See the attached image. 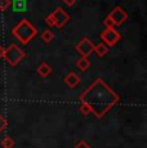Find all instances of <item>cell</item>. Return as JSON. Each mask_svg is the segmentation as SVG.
<instances>
[{
	"mask_svg": "<svg viewBox=\"0 0 147 148\" xmlns=\"http://www.w3.org/2000/svg\"><path fill=\"white\" fill-rule=\"evenodd\" d=\"M81 112H92L95 117H103L115 104L120 102V98L107 84H104L102 79H98L80 95Z\"/></svg>",
	"mask_w": 147,
	"mask_h": 148,
	"instance_id": "cell-1",
	"label": "cell"
},
{
	"mask_svg": "<svg viewBox=\"0 0 147 148\" xmlns=\"http://www.w3.org/2000/svg\"><path fill=\"white\" fill-rule=\"evenodd\" d=\"M36 34H38V28L34 25H31L27 19L19 21L12 30V35H14L17 40L22 42V44L30 42L36 36Z\"/></svg>",
	"mask_w": 147,
	"mask_h": 148,
	"instance_id": "cell-2",
	"label": "cell"
},
{
	"mask_svg": "<svg viewBox=\"0 0 147 148\" xmlns=\"http://www.w3.org/2000/svg\"><path fill=\"white\" fill-rule=\"evenodd\" d=\"M69 21H70L69 13H66L62 8H57L54 12L50 13L49 16L45 18V22H47L48 26L58 27V28H62Z\"/></svg>",
	"mask_w": 147,
	"mask_h": 148,
	"instance_id": "cell-3",
	"label": "cell"
},
{
	"mask_svg": "<svg viewBox=\"0 0 147 148\" xmlns=\"http://www.w3.org/2000/svg\"><path fill=\"white\" fill-rule=\"evenodd\" d=\"M25 52L18 47L17 44H10L7 49H4V56L3 58L10 64V66H16L18 64L22 59L25 58Z\"/></svg>",
	"mask_w": 147,
	"mask_h": 148,
	"instance_id": "cell-4",
	"label": "cell"
},
{
	"mask_svg": "<svg viewBox=\"0 0 147 148\" xmlns=\"http://www.w3.org/2000/svg\"><path fill=\"white\" fill-rule=\"evenodd\" d=\"M126 18H128V14L124 12L121 7H117V8H115V9L109 14V17H107V18L103 21V25H104V27H106V28L114 27V26H119V25L123 23Z\"/></svg>",
	"mask_w": 147,
	"mask_h": 148,
	"instance_id": "cell-5",
	"label": "cell"
},
{
	"mask_svg": "<svg viewBox=\"0 0 147 148\" xmlns=\"http://www.w3.org/2000/svg\"><path fill=\"white\" fill-rule=\"evenodd\" d=\"M120 38H121L120 34H119L114 27L106 28V30L102 31V34H101V39L103 40V44H106L107 47L115 45L119 40H120Z\"/></svg>",
	"mask_w": 147,
	"mask_h": 148,
	"instance_id": "cell-6",
	"label": "cell"
},
{
	"mask_svg": "<svg viewBox=\"0 0 147 148\" xmlns=\"http://www.w3.org/2000/svg\"><path fill=\"white\" fill-rule=\"evenodd\" d=\"M93 49H94V45L88 38H83L76 45V50L81 54V57H88L93 52Z\"/></svg>",
	"mask_w": 147,
	"mask_h": 148,
	"instance_id": "cell-7",
	"label": "cell"
},
{
	"mask_svg": "<svg viewBox=\"0 0 147 148\" xmlns=\"http://www.w3.org/2000/svg\"><path fill=\"white\" fill-rule=\"evenodd\" d=\"M10 8L14 13H25L27 10V0H10Z\"/></svg>",
	"mask_w": 147,
	"mask_h": 148,
	"instance_id": "cell-8",
	"label": "cell"
},
{
	"mask_svg": "<svg viewBox=\"0 0 147 148\" xmlns=\"http://www.w3.org/2000/svg\"><path fill=\"white\" fill-rule=\"evenodd\" d=\"M65 84L67 85V86L70 88V89H75L76 86H78L79 84H80V77H79L78 73L75 72H70L69 75L66 76V77L63 79Z\"/></svg>",
	"mask_w": 147,
	"mask_h": 148,
	"instance_id": "cell-9",
	"label": "cell"
},
{
	"mask_svg": "<svg viewBox=\"0 0 147 148\" xmlns=\"http://www.w3.org/2000/svg\"><path fill=\"white\" fill-rule=\"evenodd\" d=\"M76 67H78L79 71H81V72L88 70L90 67V61L88 59V57H81V58H79L78 61H76Z\"/></svg>",
	"mask_w": 147,
	"mask_h": 148,
	"instance_id": "cell-10",
	"label": "cell"
},
{
	"mask_svg": "<svg viewBox=\"0 0 147 148\" xmlns=\"http://www.w3.org/2000/svg\"><path fill=\"white\" fill-rule=\"evenodd\" d=\"M38 73L41 76V77H47V76H49L50 73H52V67H50L48 63L43 62V63L38 67Z\"/></svg>",
	"mask_w": 147,
	"mask_h": 148,
	"instance_id": "cell-11",
	"label": "cell"
},
{
	"mask_svg": "<svg viewBox=\"0 0 147 148\" xmlns=\"http://www.w3.org/2000/svg\"><path fill=\"white\" fill-rule=\"evenodd\" d=\"M93 52H95V54H97L98 57H103L109 53V47H107L106 44H103V42H100V44H97L94 47Z\"/></svg>",
	"mask_w": 147,
	"mask_h": 148,
	"instance_id": "cell-12",
	"label": "cell"
},
{
	"mask_svg": "<svg viewBox=\"0 0 147 148\" xmlns=\"http://www.w3.org/2000/svg\"><path fill=\"white\" fill-rule=\"evenodd\" d=\"M41 40H43L44 42H50L53 40V38H54V35H53V32L50 30H45L41 32Z\"/></svg>",
	"mask_w": 147,
	"mask_h": 148,
	"instance_id": "cell-13",
	"label": "cell"
},
{
	"mask_svg": "<svg viewBox=\"0 0 147 148\" xmlns=\"http://www.w3.org/2000/svg\"><path fill=\"white\" fill-rule=\"evenodd\" d=\"M1 147L3 148H13L14 147V140H13V138L5 136V138L1 140Z\"/></svg>",
	"mask_w": 147,
	"mask_h": 148,
	"instance_id": "cell-14",
	"label": "cell"
},
{
	"mask_svg": "<svg viewBox=\"0 0 147 148\" xmlns=\"http://www.w3.org/2000/svg\"><path fill=\"white\" fill-rule=\"evenodd\" d=\"M8 127V121H7V119L4 117V116L0 113V133H3L5 129Z\"/></svg>",
	"mask_w": 147,
	"mask_h": 148,
	"instance_id": "cell-15",
	"label": "cell"
},
{
	"mask_svg": "<svg viewBox=\"0 0 147 148\" xmlns=\"http://www.w3.org/2000/svg\"><path fill=\"white\" fill-rule=\"evenodd\" d=\"M10 7V0H0V10L4 12Z\"/></svg>",
	"mask_w": 147,
	"mask_h": 148,
	"instance_id": "cell-16",
	"label": "cell"
},
{
	"mask_svg": "<svg viewBox=\"0 0 147 148\" xmlns=\"http://www.w3.org/2000/svg\"><path fill=\"white\" fill-rule=\"evenodd\" d=\"M74 148H92V146L88 143V142L85 140H80L78 144H75V147Z\"/></svg>",
	"mask_w": 147,
	"mask_h": 148,
	"instance_id": "cell-17",
	"label": "cell"
},
{
	"mask_svg": "<svg viewBox=\"0 0 147 148\" xmlns=\"http://www.w3.org/2000/svg\"><path fill=\"white\" fill-rule=\"evenodd\" d=\"M63 3L67 5V7H72V5L76 3V0H63Z\"/></svg>",
	"mask_w": 147,
	"mask_h": 148,
	"instance_id": "cell-18",
	"label": "cell"
},
{
	"mask_svg": "<svg viewBox=\"0 0 147 148\" xmlns=\"http://www.w3.org/2000/svg\"><path fill=\"white\" fill-rule=\"evenodd\" d=\"M3 56H4V49L0 47V58H3Z\"/></svg>",
	"mask_w": 147,
	"mask_h": 148,
	"instance_id": "cell-19",
	"label": "cell"
}]
</instances>
